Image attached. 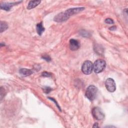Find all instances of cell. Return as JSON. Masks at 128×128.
I'll list each match as a JSON object with an SVG mask.
<instances>
[{
    "label": "cell",
    "mask_w": 128,
    "mask_h": 128,
    "mask_svg": "<svg viewBox=\"0 0 128 128\" xmlns=\"http://www.w3.org/2000/svg\"><path fill=\"white\" fill-rule=\"evenodd\" d=\"M84 9V7H78L69 8L64 12L58 14L54 16V21L58 22H63L68 19L69 18L72 16L82 12Z\"/></svg>",
    "instance_id": "1"
},
{
    "label": "cell",
    "mask_w": 128,
    "mask_h": 128,
    "mask_svg": "<svg viewBox=\"0 0 128 128\" xmlns=\"http://www.w3.org/2000/svg\"><path fill=\"white\" fill-rule=\"evenodd\" d=\"M98 92V88L93 85H90L88 87L86 90L85 96L86 98L90 101L94 100L96 97Z\"/></svg>",
    "instance_id": "2"
},
{
    "label": "cell",
    "mask_w": 128,
    "mask_h": 128,
    "mask_svg": "<svg viewBox=\"0 0 128 128\" xmlns=\"http://www.w3.org/2000/svg\"><path fill=\"white\" fill-rule=\"evenodd\" d=\"M106 66V62L102 59H98L93 64V70L94 72L98 74L102 72Z\"/></svg>",
    "instance_id": "3"
},
{
    "label": "cell",
    "mask_w": 128,
    "mask_h": 128,
    "mask_svg": "<svg viewBox=\"0 0 128 128\" xmlns=\"http://www.w3.org/2000/svg\"><path fill=\"white\" fill-rule=\"evenodd\" d=\"M93 70V64L90 60H86L82 66V70L85 74H90Z\"/></svg>",
    "instance_id": "4"
},
{
    "label": "cell",
    "mask_w": 128,
    "mask_h": 128,
    "mask_svg": "<svg viewBox=\"0 0 128 128\" xmlns=\"http://www.w3.org/2000/svg\"><path fill=\"white\" fill-rule=\"evenodd\" d=\"M92 114L94 118L97 120H102L104 118V114L102 110L99 107H94L92 110Z\"/></svg>",
    "instance_id": "5"
},
{
    "label": "cell",
    "mask_w": 128,
    "mask_h": 128,
    "mask_svg": "<svg viewBox=\"0 0 128 128\" xmlns=\"http://www.w3.org/2000/svg\"><path fill=\"white\" fill-rule=\"evenodd\" d=\"M105 86L106 90L110 92H114L116 90V85L114 80L112 78H108L105 82Z\"/></svg>",
    "instance_id": "6"
},
{
    "label": "cell",
    "mask_w": 128,
    "mask_h": 128,
    "mask_svg": "<svg viewBox=\"0 0 128 128\" xmlns=\"http://www.w3.org/2000/svg\"><path fill=\"white\" fill-rule=\"evenodd\" d=\"M80 47V43L74 39H70L69 42V48L70 50L74 51L78 50Z\"/></svg>",
    "instance_id": "7"
},
{
    "label": "cell",
    "mask_w": 128,
    "mask_h": 128,
    "mask_svg": "<svg viewBox=\"0 0 128 128\" xmlns=\"http://www.w3.org/2000/svg\"><path fill=\"white\" fill-rule=\"evenodd\" d=\"M21 2H4L0 4V7L2 10H4L6 11H8L10 10L11 8L15 6L16 4L20 3Z\"/></svg>",
    "instance_id": "8"
},
{
    "label": "cell",
    "mask_w": 128,
    "mask_h": 128,
    "mask_svg": "<svg viewBox=\"0 0 128 128\" xmlns=\"http://www.w3.org/2000/svg\"><path fill=\"white\" fill-rule=\"evenodd\" d=\"M36 30L37 32V33L39 36H42L44 32V31L45 29L44 28L43 26L42 22H41L40 23H38L36 26Z\"/></svg>",
    "instance_id": "9"
},
{
    "label": "cell",
    "mask_w": 128,
    "mask_h": 128,
    "mask_svg": "<svg viewBox=\"0 0 128 128\" xmlns=\"http://www.w3.org/2000/svg\"><path fill=\"white\" fill-rule=\"evenodd\" d=\"M20 73L24 76H27L31 75L32 74V71L30 69L21 68L20 70Z\"/></svg>",
    "instance_id": "10"
},
{
    "label": "cell",
    "mask_w": 128,
    "mask_h": 128,
    "mask_svg": "<svg viewBox=\"0 0 128 128\" xmlns=\"http://www.w3.org/2000/svg\"><path fill=\"white\" fill-rule=\"evenodd\" d=\"M41 1L40 0H32V1H30L28 2V4L27 6V8L28 10H30L32 9L36 6H38L40 3Z\"/></svg>",
    "instance_id": "11"
},
{
    "label": "cell",
    "mask_w": 128,
    "mask_h": 128,
    "mask_svg": "<svg viewBox=\"0 0 128 128\" xmlns=\"http://www.w3.org/2000/svg\"><path fill=\"white\" fill-rule=\"evenodd\" d=\"M8 28V24L5 22L1 21L0 22V32H3L6 30Z\"/></svg>",
    "instance_id": "12"
},
{
    "label": "cell",
    "mask_w": 128,
    "mask_h": 128,
    "mask_svg": "<svg viewBox=\"0 0 128 128\" xmlns=\"http://www.w3.org/2000/svg\"><path fill=\"white\" fill-rule=\"evenodd\" d=\"M80 34H81V36H82L84 37H88L90 36V34L89 32H86L85 30H82L80 31Z\"/></svg>",
    "instance_id": "13"
},
{
    "label": "cell",
    "mask_w": 128,
    "mask_h": 128,
    "mask_svg": "<svg viewBox=\"0 0 128 128\" xmlns=\"http://www.w3.org/2000/svg\"><path fill=\"white\" fill-rule=\"evenodd\" d=\"M42 90H43V91L44 92H45L46 94H48L50 92L52 91V88L49 86H45L44 88H42Z\"/></svg>",
    "instance_id": "14"
},
{
    "label": "cell",
    "mask_w": 128,
    "mask_h": 128,
    "mask_svg": "<svg viewBox=\"0 0 128 128\" xmlns=\"http://www.w3.org/2000/svg\"><path fill=\"white\" fill-rule=\"evenodd\" d=\"M42 76H44V77H50L52 76V74L51 73L48 72H43L42 74Z\"/></svg>",
    "instance_id": "15"
},
{
    "label": "cell",
    "mask_w": 128,
    "mask_h": 128,
    "mask_svg": "<svg viewBox=\"0 0 128 128\" xmlns=\"http://www.w3.org/2000/svg\"><path fill=\"white\" fill-rule=\"evenodd\" d=\"M42 58L44 59V60H46V62H50L51 60V58L50 57L48 56V55H46V54H45L44 56H42Z\"/></svg>",
    "instance_id": "16"
},
{
    "label": "cell",
    "mask_w": 128,
    "mask_h": 128,
    "mask_svg": "<svg viewBox=\"0 0 128 128\" xmlns=\"http://www.w3.org/2000/svg\"><path fill=\"white\" fill-rule=\"evenodd\" d=\"M104 22H106V24H113L114 23V20H113L112 19L110 18H106V19L105 20Z\"/></svg>",
    "instance_id": "17"
},
{
    "label": "cell",
    "mask_w": 128,
    "mask_h": 128,
    "mask_svg": "<svg viewBox=\"0 0 128 128\" xmlns=\"http://www.w3.org/2000/svg\"><path fill=\"white\" fill-rule=\"evenodd\" d=\"M49 98V99H50V100H52V101H54V102H55V103H56V106H58V108H59V110H60V106H58V104H57V102H56V100H54V98Z\"/></svg>",
    "instance_id": "18"
},
{
    "label": "cell",
    "mask_w": 128,
    "mask_h": 128,
    "mask_svg": "<svg viewBox=\"0 0 128 128\" xmlns=\"http://www.w3.org/2000/svg\"><path fill=\"white\" fill-rule=\"evenodd\" d=\"M116 26H112L110 27V28H109V30H116Z\"/></svg>",
    "instance_id": "19"
},
{
    "label": "cell",
    "mask_w": 128,
    "mask_h": 128,
    "mask_svg": "<svg viewBox=\"0 0 128 128\" xmlns=\"http://www.w3.org/2000/svg\"><path fill=\"white\" fill-rule=\"evenodd\" d=\"M92 127H94V128H98V124L97 122L94 123V124L93 125Z\"/></svg>",
    "instance_id": "20"
}]
</instances>
